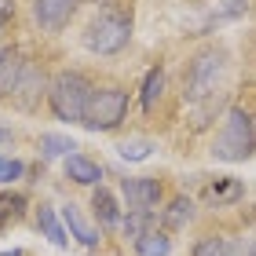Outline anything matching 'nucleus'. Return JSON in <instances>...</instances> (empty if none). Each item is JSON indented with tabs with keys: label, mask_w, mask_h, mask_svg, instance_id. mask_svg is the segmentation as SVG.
Returning <instances> with one entry per match:
<instances>
[{
	"label": "nucleus",
	"mask_w": 256,
	"mask_h": 256,
	"mask_svg": "<svg viewBox=\"0 0 256 256\" xmlns=\"http://www.w3.org/2000/svg\"><path fill=\"white\" fill-rule=\"evenodd\" d=\"M128 106H132V92L128 88H121V84H102L99 88L96 84L80 128H88V132H114V128L124 124Z\"/></svg>",
	"instance_id": "nucleus-5"
},
{
	"label": "nucleus",
	"mask_w": 256,
	"mask_h": 256,
	"mask_svg": "<svg viewBox=\"0 0 256 256\" xmlns=\"http://www.w3.org/2000/svg\"><path fill=\"white\" fill-rule=\"evenodd\" d=\"M88 0H33V22L40 26V33H62L70 22L77 18V11Z\"/></svg>",
	"instance_id": "nucleus-8"
},
{
	"label": "nucleus",
	"mask_w": 256,
	"mask_h": 256,
	"mask_svg": "<svg viewBox=\"0 0 256 256\" xmlns=\"http://www.w3.org/2000/svg\"><path fill=\"white\" fill-rule=\"evenodd\" d=\"M161 96H165V70L154 66L150 74L143 77V88H139V106H143V114H154Z\"/></svg>",
	"instance_id": "nucleus-14"
},
{
	"label": "nucleus",
	"mask_w": 256,
	"mask_h": 256,
	"mask_svg": "<svg viewBox=\"0 0 256 256\" xmlns=\"http://www.w3.org/2000/svg\"><path fill=\"white\" fill-rule=\"evenodd\" d=\"M238 256H256V238H242L238 242Z\"/></svg>",
	"instance_id": "nucleus-26"
},
{
	"label": "nucleus",
	"mask_w": 256,
	"mask_h": 256,
	"mask_svg": "<svg viewBox=\"0 0 256 256\" xmlns=\"http://www.w3.org/2000/svg\"><path fill=\"white\" fill-rule=\"evenodd\" d=\"M30 208V198L22 190H11V194H0V230H4L8 224H18L22 216H26Z\"/></svg>",
	"instance_id": "nucleus-20"
},
{
	"label": "nucleus",
	"mask_w": 256,
	"mask_h": 256,
	"mask_svg": "<svg viewBox=\"0 0 256 256\" xmlns=\"http://www.w3.org/2000/svg\"><path fill=\"white\" fill-rule=\"evenodd\" d=\"M190 256H238V242H230L227 234H202Z\"/></svg>",
	"instance_id": "nucleus-17"
},
{
	"label": "nucleus",
	"mask_w": 256,
	"mask_h": 256,
	"mask_svg": "<svg viewBox=\"0 0 256 256\" xmlns=\"http://www.w3.org/2000/svg\"><path fill=\"white\" fill-rule=\"evenodd\" d=\"M11 146H15V132L8 124H0V150H11Z\"/></svg>",
	"instance_id": "nucleus-25"
},
{
	"label": "nucleus",
	"mask_w": 256,
	"mask_h": 256,
	"mask_svg": "<svg viewBox=\"0 0 256 256\" xmlns=\"http://www.w3.org/2000/svg\"><path fill=\"white\" fill-rule=\"evenodd\" d=\"M11 15H15V4H11V0H0V33H4V26L11 22Z\"/></svg>",
	"instance_id": "nucleus-24"
},
{
	"label": "nucleus",
	"mask_w": 256,
	"mask_h": 256,
	"mask_svg": "<svg viewBox=\"0 0 256 256\" xmlns=\"http://www.w3.org/2000/svg\"><path fill=\"white\" fill-rule=\"evenodd\" d=\"M22 176H26V161H18V158H0V183H4V187L18 183Z\"/></svg>",
	"instance_id": "nucleus-23"
},
{
	"label": "nucleus",
	"mask_w": 256,
	"mask_h": 256,
	"mask_svg": "<svg viewBox=\"0 0 256 256\" xmlns=\"http://www.w3.org/2000/svg\"><path fill=\"white\" fill-rule=\"evenodd\" d=\"M62 168H66V180L70 183H77V187H102V165L99 161H92L88 154H70L62 161Z\"/></svg>",
	"instance_id": "nucleus-11"
},
{
	"label": "nucleus",
	"mask_w": 256,
	"mask_h": 256,
	"mask_svg": "<svg viewBox=\"0 0 256 256\" xmlns=\"http://www.w3.org/2000/svg\"><path fill=\"white\" fill-rule=\"evenodd\" d=\"M246 194V187H242L238 180H216V183H208V190H205V198L212 205H230V202H238V198Z\"/></svg>",
	"instance_id": "nucleus-21"
},
{
	"label": "nucleus",
	"mask_w": 256,
	"mask_h": 256,
	"mask_svg": "<svg viewBox=\"0 0 256 256\" xmlns=\"http://www.w3.org/2000/svg\"><path fill=\"white\" fill-rule=\"evenodd\" d=\"M0 256H22V249H8V252H0Z\"/></svg>",
	"instance_id": "nucleus-27"
},
{
	"label": "nucleus",
	"mask_w": 256,
	"mask_h": 256,
	"mask_svg": "<svg viewBox=\"0 0 256 256\" xmlns=\"http://www.w3.org/2000/svg\"><path fill=\"white\" fill-rule=\"evenodd\" d=\"M37 150H40V158L44 161H55V158H70V154H77V143L70 136H55V132H44L37 139Z\"/></svg>",
	"instance_id": "nucleus-18"
},
{
	"label": "nucleus",
	"mask_w": 256,
	"mask_h": 256,
	"mask_svg": "<svg viewBox=\"0 0 256 256\" xmlns=\"http://www.w3.org/2000/svg\"><path fill=\"white\" fill-rule=\"evenodd\" d=\"M227 80V52L224 48H202L183 70V99L190 106L216 99Z\"/></svg>",
	"instance_id": "nucleus-1"
},
{
	"label": "nucleus",
	"mask_w": 256,
	"mask_h": 256,
	"mask_svg": "<svg viewBox=\"0 0 256 256\" xmlns=\"http://www.w3.org/2000/svg\"><path fill=\"white\" fill-rule=\"evenodd\" d=\"M128 44H132V15L118 8H102L96 18L84 26V48L92 55H121Z\"/></svg>",
	"instance_id": "nucleus-4"
},
{
	"label": "nucleus",
	"mask_w": 256,
	"mask_h": 256,
	"mask_svg": "<svg viewBox=\"0 0 256 256\" xmlns=\"http://www.w3.org/2000/svg\"><path fill=\"white\" fill-rule=\"evenodd\" d=\"M216 161L224 165H238V161H249L256 154V118L246 106H230L224 128L212 139V150H208Z\"/></svg>",
	"instance_id": "nucleus-3"
},
{
	"label": "nucleus",
	"mask_w": 256,
	"mask_h": 256,
	"mask_svg": "<svg viewBox=\"0 0 256 256\" xmlns=\"http://www.w3.org/2000/svg\"><path fill=\"white\" fill-rule=\"evenodd\" d=\"M22 52L18 48H0V99L11 96V88H15L18 80V70H22Z\"/></svg>",
	"instance_id": "nucleus-15"
},
{
	"label": "nucleus",
	"mask_w": 256,
	"mask_h": 256,
	"mask_svg": "<svg viewBox=\"0 0 256 256\" xmlns=\"http://www.w3.org/2000/svg\"><path fill=\"white\" fill-rule=\"evenodd\" d=\"M136 256H172V234L165 227H154L150 234H143L136 242Z\"/></svg>",
	"instance_id": "nucleus-16"
},
{
	"label": "nucleus",
	"mask_w": 256,
	"mask_h": 256,
	"mask_svg": "<svg viewBox=\"0 0 256 256\" xmlns=\"http://www.w3.org/2000/svg\"><path fill=\"white\" fill-rule=\"evenodd\" d=\"M194 216H198V205H194V198H187V194H176L172 202L161 208V216H158V224L168 230H183L187 224H194Z\"/></svg>",
	"instance_id": "nucleus-12"
},
{
	"label": "nucleus",
	"mask_w": 256,
	"mask_h": 256,
	"mask_svg": "<svg viewBox=\"0 0 256 256\" xmlns=\"http://www.w3.org/2000/svg\"><path fill=\"white\" fill-rule=\"evenodd\" d=\"M121 198H124L128 212H158V205L165 202V180L128 176V180H121Z\"/></svg>",
	"instance_id": "nucleus-7"
},
{
	"label": "nucleus",
	"mask_w": 256,
	"mask_h": 256,
	"mask_svg": "<svg viewBox=\"0 0 256 256\" xmlns=\"http://www.w3.org/2000/svg\"><path fill=\"white\" fill-rule=\"evenodd\" d=\"M154 227H161L158 224V212H124V220H121V230H124V238L132 242V246L143 234H150Z\"/></svg>",
	"instance_id": "nucleus-19"
},
{
	"label": "nucleus",
	"mask_w": 256,
	"mask_h": 256,
	"mask_svg": "<svg viewBox=\"0 0 256 256\" xmlns=\"http://www.w3.org/2000/svg\"><path fill=\"white\" fill-rule=\"evenodd\" d=\"M92 92H96V80H92L84 70H59V74L52 77V84H48V106L59 121L80 124L88 102H92Z\"/></svg>",
	"instance_id": "nucleus-2"
},
{
	"label": "nucleus",
	"mask_w": 256,
	"mask_h": 256,
	"mask_svg": "<svg viewBox=\"0 0 256 256\" xmlns=\"http://www.w3.org/2000/svg\"><path fill=\"white\" fill-rule=\"evenodd\" d=\"M37 230L52 242L55 249H70V238H66L62 216L55 212V205H37Z\"/></svg>",
	"instance_id": "nucleus-13"
},
{
	"label": "nucleus",
	"mask_w": 256,
	"mask_h": 256,
	"mask_svg": "<svg viewBox=\"0 0 256 256\" xmlns=\"http://www.w3.org/2000/svg\"><path fill=\"white\" fill-rule=\"evenodd\" d=\"M59 216H62L66 234H70V238H77L84 249H96L99 242H102V227H99V224H92V220L84 216V208H80V205H74V202L62 205V212H59Z\"/></svg>",
	"instance_id": "nucleus-9"
},
{
	"label": "nucleus",
	"mask_w": 256,
	"mask_h": 256,
	"mask_svg": "<svg viewBox=\"0 0 256 256\" xmlns=\"http://www.w3.org/2000/svg\"><path fill=\"white\" fill-rule=\"evenodd\" d=\"M48 84H52V77L44 74V66L37 59H26L22 70H18V80H15V88H11L8 102L15 110H22V114H37L40 99H48Z\"/></svg>",
	"instance_id": "nucleus-6"
},
{
	"label": "nucleus",
	"mask_w": 256,
	"mask_h": 256,
	"mask_svg": "<svg viewBox=\"0 0 256 256\" xmlns=\"http://www.w3.org/2000/svg\"><path fill=\"white\" fill-rule=\"evenodd\" d=\"M154 150H158V143H150V139H124V143L118 146V154L124 161H146Z\"/></svg>",
	"instance_id": "nucleus-22"
},
{
	"label": "nucleus",
	"mask_w": 256,
	"mask_h": 256,
	"mask_svg": "<svg viewBox=\"0 0 256 256\" xmlns=\"http://www.w3.org/2000/svg\"><path fill=\"white\" fill-rule=\"evenodd\" d=\"M92 216L99 220V227H102V230H114V227H121V220H124V208H121L118 194H114L110 187H96V190H92Z\"/></svg>",
	"instance_id": "nucleus-10"
}]
</instances>
